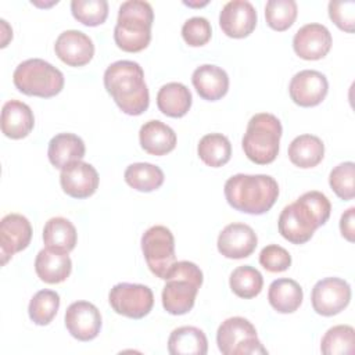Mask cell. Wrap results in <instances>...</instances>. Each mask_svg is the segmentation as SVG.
<instances>
[{
	"label": "cell",
	"instance_id": "1",
	"mask_svg": "<svg viewBox=\"0 0 355 355\" xmlns=\"http://www.w3.org/2000/svg\"><path fill=\"white\" fill-rule=\"evenodd\" d=\"M330 211V201L323 193L306 191L283 208L277 220L279 233L293 244H304L311 240L319 226L327 222Z\"/></svg>",
	"mask_w": 355,
	"mask_h": 355
},
{
	"label": "cell",
	"instance_id": "2",
	"mask_svg": "<svg viewBox=\"0 0 355 355\" xmlns=\"http://www.w3.org/2000/svg\"><path fill=\"white\" fill-rule=\"evenodd\" d=\"M104 87L119 110L128 115H140L148 108L150 94L144 72L135 61L112 62L104 72Z\"/></svg>",
	"mask_w": 355,
	"mask_h": 355
},
{
	"label": "cell",
	"instance_id": "3",
	"mask_svg": "<svg viewBox=\"0 0 355 355\" xmlns=\"http://www.w3.org/2000/svg\"><path fill=\"white\" fill-rule=\"evenodd\" d=\"M225 197L234 209L262 215L268 212L279 197V184L269 175L237 173L225 183Z\"/></svg>",
	"mask_w": 355,
	"mask_h": 355
},
{
	"label": "cell",
	"instance_id": "4",
	"mask_svg": "<svg viewBox=\"0 0 355 355\" xmlns=\"http://www.w3.org/2000/svg\"><path fill=\"white\" fill-rule=\"evenodd\" d=\"M154 11L150 3L143 0H128L119 6L114 40L126 53L144 50L151 40V25Z\"/></svg>",
	"mask_w": 355,
	"mask_h": 355
},
{
	"label": "cell",
	"instance_id": "5",
	"mask_svg": "<svg viewBox=\"0 0 355 355\" xmlns=\"http://www.w3.org/2000/svg\"><path fill=\"white\" fill-rule=\"evenodd\" d=\"M162 306L171 315H184L191 311L196 295L202 284L201 269L190 261L175 262L165 277Z\"/></svg>",
	"mask_w": 355,
	"mask_h": 355
},
{
	"label": "cell",
	"instance_id": "6",
	"mask_svg": "<svg viewBox=\"0 0 355 355\" xmlns=\"http://www.w3.org/2000/svg\"><path fill=\"white\" fill-rule=\"evenodd\" d=\"M282 123L277 116L269 112L255 114L247 125L241 144L250 161L266 165L276 159L282 137Z\"/></svg>",
	"mask_w": 355,
	"mask_h": 355
},
{
	"label": "cell",
	"instance_id": "7",
	"mask_svg": "<svg viewBox=\"0 0 355 355\" xmlns=\"http://www.w3.org/2000/svg\"><path fill=\"white\" fill-rule=\"evenodd\" d=\"M12 82L26 96L49 98L62 90L64 75L58 68L42 58H29L18 64Z\"/></svg>",
	"mask_w": 355,
	"mask_h": 355
},
{
	"label": "cell",
	"instance_id": "8",
	"mask_svg": "<svg viewBox=\"0 0 355 355\" xmlns=\"http://www.w3.org/2000/svg\"><path fill=\"white\" fill-rule=\"evenodd\" d=\"M216 344L223 355H265L254 324L241 316H233L222 322L216 331Z\"/></svg>",
	"mask_w": 355,
	"mask_h": 355
},
{
	"label": "cell",
	"instance_id": "9",
	"mask_svg": "<svg viewBox=\"0 0 355 355\" xmlns=\"http://www.w3.org/2000/svg\"><path fill=\"white\" fill-rule=\"evenodd\" d=\"M141 251L151 273L165 280L176 262L172 232L162 225L151 226L141 236Z\"/></svg>",
	"mask_w": 355,
	"mask_h": 355
},
{
	"label": "cell",
	"instance_id": "10",
	"mask_svg": "<svg viewBox=\"0 0 355 355\" xmlns=\"http://www.w3.org/2000/svg\"><path fill=\"white\" fill-rule=\"evenodd\" d=\"M111 308L122 316L141 319L150 313L154 305V294L150 287L135 283H118L110 294Z\"/></svg>",
	"mask_w": 355,
	"mask_h": 355
},
{
	"label": "cell",
	"instance_id": "11",
	"mask_svg": "<svg viewBox=\"0 0 355 355\" xmlns=\"http://www.w3.org/2000/svg\"><path fill=\"white\" fill-rule=\"evenodd\" d=\"M313 311L322 316H333L344 311L351 301V287L340 277L319 280L311 293Z\"/></svg>",
	"mask_w": 355,
	"mask_h": 355
},
{
	"label": "cell",
	"instance_id": "12",
	"mask_svg": "<svg viewBox=\"0 0 355 355\" xmlns=\"http://www.w3.org/2000/svg\"><path fill=\"white\" fill-rule=\"evenodd\" d=\"M329 92L326 76L315 69L297 72L290 82L288 93L291 100L300 107H315L320 104Z\"/></svg>",
	"mask_w": 355,
	"mask_h": 355
},
{
	"label": "cell",
	"instance_id": "13",
	"mask_svg": "<svg viewBox=\"0 0 355 355\" xmlns=\"http://www.w3.org/2000/svg\"><path fill=\"white\" fill-rule=\"evenodd\" d=\"M64 320L69 334L79 341L96 338L101 329L100 311L87 301L72 302L65 311Z\"/></svg>",
	"mask_w": 355,
	"mask_h": 355
},
{
	"label": "cell",
	"instance_id": "14",
	"mask_svg": "<svg viewBox=\"0 0 355 355\" xmlns=\"http://www.w3.org/2000/svg\"><path fill=\"white\" fill-rule=\"evenodd\" d=\"M219 25L226 36L243 39L257 26V10L247 0H232L219 14Z\"/></svg>",
	"mask_w": 355,
	"mask_h": 355
},
{
	"label": "cell",
	"instance_id": "15",
	"mask_svg": "<svg viewBox=\"0 0 355 355\" xmlns=\"http://www.w3.org/2000/svg\"><path fill=\"white\" fill-rule=\"evenodd\" d=\"M32 239L31 222L19 214H8L0 222L1 265L17 252L25 250Z\"/></svg>",
	"mask_w": 355,
	"mask_h": 355
},
{
	"label": "cell",
	"instance_id": "16",
	"mask_svg": "<svg viewBox=\"0 0 355 355\" xmlns=\"http://www.w3.org/2000/svg\"><path fill=\"white\" fill-rule=\"evenodd\" d=\"M218 251L230 259L250 257L258 244L254 229L245 223H230L218 236Z\"/></svg>",
	"mask_w": 355,
	"mask_h": 355
},
{
	"label": "cell",
	"instance_id": "17",
	"mask_svg": "<svg viewBox=\"0 0 355 355\" xmlns=\"http://www.w3.org/2000/svg\"><path fill=\"white\" fill-rule=\"evenodd\" d=\"M60 183L65 194L73 198H87L98 187V173L87 162L76 161L61 169Z\"/></svg>",
	"mask_w": 355,
	"mask_h": 355
},
{
	"label": "cell",
	"instance_id": "18",
	"mask_svg": "<svg viewBox=\"0 0 355 355\" xmlns=\"http://www.w3.org/2000/svg\"><path fill=\"white\" fill-rule=\"evenodd\" d=\"M331 33L322 24H306L301 26L293 39L295 54L304 60H320L331 49Z\"/></svg>",
	"mask_w": 355,
	"mask_h": 355
},
{
	"label": "cell",
	"instance_id": "19",
	"mask_svg": "<svg viewBox=\"0 0 355 355\" xmlns=\"http://www.w3.org/2000/svg\"><path fill=\"white\" fill-rule=\"evenodd\" d=\"M54 51L57 57L69 67H83L94 55L92 39L80 31H65L55 40Z\"/></svg>",
	"mask_w": 355,
	"mask_h": 355
},
{
	"label": "cell",
	"instance_id": "20",
	"mask_svg": "<svg viewBox=\"0 0 355 355\" xmlns=\"http://www.w3.org/2000/svg\"><path fill=\"white\" fill-rule=\"evenodd\" d=\"M191 83L198 96L208 101L220 100L229 90V76L225 69L212 64H204L194 69Z\"/></svg>",
	"mask_w": 355,
	"mask_h": 355
},
{
	"label": "cell",
	"instance_id": "21",
	"mask_svg": "<svg viewBox=\"0 0 355 355\" xmlns=\"http://www.w3.org/2000/svg\"><path fill=\"white\" fill-rule=\"evenodd\" d=\"M35 125V116L29 105L18 100L7 101L1 108V132L4 136L18 140L26 137Z\"/></svg>",
	"mask_w": 355,
	"mask_h": 355
},
{
	"label": "cell",
	"instance_id": "22",
	"mask_svg": "<svg viewBox=\"0 0 355 355\" xmlns=\"http://www.w3.org/2000/svg\"><path fill=\"white\" fill-rule=\"evenodd\" d=\"M35 270L42 282L57 284L71 275L72 261L67 252L43 248L36 255Z\"/></svg>",
	"mask_w": 355,
	"mask_h": 355
},
{
	"label": "cell",
	"instance_id": "23",
	"mask_svg": "<svg viewBox=\"0 0 355 355\" xmlns=\"http://www.w3.org/2000/svg\"><path fill=\"white\" fill-rule=\"evenodd\" d=\"M139 141L146 153L151 155H165L176 147V133L166 123L153 119L140 128Z\"/></svg>",
	"mask_w": 355,
	"mask_h": 355
},
{
	"label": "cell",
	"instance_id": "24",
	"mask_svg": "<svg viewBox=\"0 0 355 355\" xmlns=\"http://www.w3.org/2000/svg\"><path fill=\"white\" fill-rule=\"evenodd\" d=\"M85 143L73 133H58L49 141V161L53 166L62 169L67 165L82 161L85 157Z\"/></svg>",
	"mask_w": 355,
	"mask_h": 355
},
{
	"label": "cell",
	"instance_id": "25",
	"mask_svg": "<svg viewBox=\"0 0 355 355\" xmlns=\"http://www.w3.org/2000/svg\"><path fill=\"white\" fill-rule=\"evenodd\" d=\"M304 293L301 286L287 277L276 279L270 283L268 290V300L270 306L279 313H293L302 304Z\"/></svg>",
	"mask_w": 355,
	"mask_h": 355
},
{
	"label": "cell",
	"instance_id": "26",
	"mask_svg": "<svg viewBox=\"0 0 355 355\" xmlns=\"http://www.w3.org/2000/svg\"><path fill=\"white\" fill-rule=\"evenodd\" d=\"M168 351L171 355H205L208 351V340L201 329L182 326L171 333Z\"/></svg>",
	"mask_w": 355,
	"mask_h": 355
},
{
	"label": "cell",
	"instance_id": "27",
	"mask_svg": "<svg viewBox=\"0 0 355 355\" xmlns=\"http://www.w3.org/2000/svg\"><path fill=\"white\" fill-rule=\"evenodd\" d=\"M190 90L179 82H171L164 85L157 93L158 110L171 118L184 116L191 107Z\"/></svg>",
	"mask_w": 355,
	"mask_h": 355
},
{
	"label": "cell",
	"instance_id": "28",
	"mask_svg": "<svg viewBox=\"0 0 355 355\" xmlns=\"http://www.w3.org/2000/svg\"><path fill=\"white\" fill-rule=\"evenodd\" d=\"M324 144L313 135H300L288 146L290 161L302 169L313 168L323 159Z\"/></svg>",
	"mask_w": 355,
	"mask_h": 355
},
{
	"label": "cell",
	"instance_id": "29",
	"mask_svg": "<svg viewBox=\"0 0 355 355\" xmlns=\"http://www.w3.org/2000/svg\"><path fill=\"white\" fill-rule=\"evenodd\" d=\"M76 240L78 234L75 226L71 220L62 216L49 219L43 227V241L46 248L68 254L75 248Z\"/></svg>",
	"mask_w": 355,
	"mask_h": 355
},
{
	"label": "cell",
	"instance_id": "30",
	"mask_svg": "<svg viewBox=\"0 0 355 355\" xmlns=\"http://www.w3.org/2000/svg\"><path fill=\"white\" fill-rule=\"evenodd\" d=\"M197 153L205 165L211 168H219L229 162L232 157V144L225 135L209 133L201 137Z\"/></svg>",
	"mask_w": 355,
	"mask_h": 355
},
{
	"label": "cell",
	"instance_id": "31",
	"mask_svg": "<svg viewBox=\"0 0 355 355\" xmlns=\"http://www.w3.org/2000/svg\"><path fill=\"white\" fill-rule=\"evenodd\" d=\"M125 182L137 191H154L164 183V172L148 162H136L125 169Z\"/></svg>",
	"mask_w": 355,
	"mask_h": 355
},
{
	"label": "cell",
	"instance_id": "32",
	"mask_svg": "<svg viewBox=\"0 0 355 355\" xmlns=\"http://www.w3.org/2000/svg\"><path fill=\"white\" fill-rule=\"evenodd\" d=\"M229 284L237 297L250 300L262 291L263 277L258 269L250 265H243L232 272Z\"/></svg>",
	"mask_w": 355,
	"mask_h": 355
},
{
	"label": "cell",
	"instance_id": "33",
	"mask_svg": "<svg viewBox=\"0 0 355 355\" xmlns=\"http://www.w3.org/2000/svg\"><path fill=\"white\" fill-rule=\"evenodd\" d=\"M58 308L60 295L53 290H40L32 297L28 313L35 324L46 326L55 318Z\"/></svg>",
	"mask_w": 355,
	"mask_h": 355
},
{
	"label": "cell",
	"instance_id": "34",
	"mask_svg": "<svg viewBox=\"0 0 355 355\" xmlns=\"http://www.w3.org/2000/svg\"><path fill=\"white\" fill-rule=\"evenodd\" d=\"M355 344V331L352 326L337 324L330 327L322 341L320 351L324 355H343L352 354Z\"/></svg>",
	"mask_w": 355,
	"mask_h": 355
},
{
	"label": "cell",
	"instance_id": "35",
	"mask_svg": "<svg viewBox=\"0 0 355 355\" xmlns=\"http://www.w3.org/2000/svg\"><path fill=\"white\" fill-rule=\"evenodd\" d=\"M297 14L298 8L294 0H269L265 6L266 24L277 32L288 29L294 24Z\"/></svg>",
	"mask_w": 355,
	"mask_h": 355
},
{
	"label": "cell",
	"instance_id": "36",
	"mask_svg": "<svg viewBox=\"0 0 355 355\" xmlns=\"http://www.w3.org/2000/svg\"><path fill=\"white\" fill-rule=\"evenodd\" d=\"M71 11L75 19L86 26H97L108 17V3L105 0H72Z\"/></svg>",
	"mask_w": 355,
	"mask_h": 355
},
{
	"label": "cell",
	"instance_id": "37",
	"mask_svg": "<svg viewBox=\"0 0 355 355\" xmlns=\"http://www.w3.org/2000/svg\"><path fill=\"white\" fill-rule=\"evenodd\" d=\"M355 164L348 161L334 166L329 175V184L341 200H352L355 196Z\"/></svg>",
	"mask_w": 355,
	"mask_h": 355
},
{
	"label": "cell",
	"instance_id": "38",
	"mask_svg": "<svg viewBox=\"0 0 355 355\" xmlns=\"http://www.w3.org/2000/svg\"><path fill=\"white\" fill-rule=\"evenodd\" d=\"M182 36L184 42L191 47L204 46L212 36L211 24L204 17L189 18L182 26Z\"/></svg>",
	"mask_w": 355,
	"mask_h": 355
},
{
	"label": "cell",
	"instance_id": "39",
	"mask_svg": "<svg viewBox=\"0 0 355 355\" xmlns=\"http://www.w3.org/2000/svg\"><path fill=\"white\" fill-rule=\"evenodd\" d=\"M259 263L268 272H284L291 265V255L286 248L277 244H269L259 252Z\"/></svg>",
	"mask_w": 355,
	"mask_h": 355
},
{
	"label": "cell",
	"instance_id": "40",
	"mask_svg": "<svg viewBox=\"0 0 355 355\" xmlns=\"http://www.w3.org/2000/svg\"><path fill=\"white\" fill-rule=\"evenodd\" d=\"M329 17L341 31L352 33L355 26V1H330Z\"/></svg>",
	"mask_w": 355,
	"mask_h": 355
},
{
	"label": "cell",
	"instance_id": "41",
	"mask_svg": "<svg viewBox=\"0 0 355 355\" xmlns=\"http://www.w3.org/2000/svg\"><path fill=\"white\" fill-rule=\"evenodd\" d=\"M340 232L345 240L354 243L355 240V208H348L340 219Z\"/></svg>",
	"mask_w": 355,
	"mask_h": 355
}]
</instances>
